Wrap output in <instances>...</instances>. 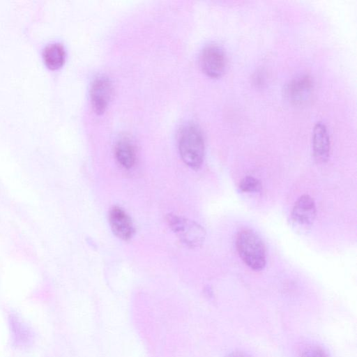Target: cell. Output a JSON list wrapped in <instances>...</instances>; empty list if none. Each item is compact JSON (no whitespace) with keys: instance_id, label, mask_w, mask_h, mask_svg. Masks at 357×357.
<instances>
[{"instance_id":"obj_6","label":"cell","mask_w":357,"mask_h":357,"mask_svg":"<svg viewBox=\"0 0 357 357\" xmlns=\"http://www.w3.org/2000/svg\"><path fill=\"white\" fill-rule=\"evenodd\" d=\"M109 222L111 229L119 238L130 240L135 234V227L130 217L121 207L115 206L109 212Z\"/></svg>"},{"instance_id":"obj_14","label":"cell","mask_w":357,"mask_h":357,"mask_svg":"<svg viewBox=\"0 0 357 357\" xmlns=\"http://www.w3.org/2000/svg\"><path fill=\"white\" fill-rule=\"evenodd\" d=\"M229 357H249V356H248L245 354L237 352V353H234V354H231Z\"/></svg>"},{"instance_id":"obj_3","label":"cell","mask_w":357,"mask_h":357,"mask_svg":"<svg viewBox=\"0 0 357 357\" xmlns=\"http://www.w3.org/2000/svg\"><path fill=\"white\" fill-rule=\"evenodd\" d=\"M166 221L182 243L190 248L200 247L204 242L206 231L197 222L174 214H168Z\"/></svg>"},{"instance_id":"obj_7","label":"cell","mask_w":357,"mask_h":357,"mask_svg":"<svg viewBox=\"0 0 357 357\" xmlns=\"http://www.w3.org/2000/svg\"><path fill=\"white\" fill-rule=\"evenodd\" d=\"M312 144L313 155L319 162L328 161L331 151V139L326 126L321 121L317 122L312 130Z\"/></svg>"},{"instance_id":"obj_4","label":"cell","mask_w":357,"mask_h":357,"mask_svg":"<svg viewBox=\"0 0 357 357\" xmlns=\"http://www.w3.org/2000/svg\"><path fill=\"white\" fill-rule=\"evenodd\" d=\"M202 71L211 78H218L225 72L227 56L223 49L216 44L206 45L199 56Z\"/></svg>"},{"instance_id":"obj_13","label":"cell","mask_w":357,"mask_h":357,"mask_svg":"<svg viewBox=\"0 0 357 357\" xmlns=\"http://www.w3.org/2000/svg\"><path fill=\"white\" fill-rule=\"evenodd\" d=\"M301 357H328L327 354L320 347H310L305 349Z\"/></svg>"},{"instance_id":"obj_12","label":"cell","mask_w":357,"mask_h":357,"mask_svg":"<svg viewBox=\"0 0 357 357\" xmlns=\"http://www.w3.org/2000/svg\"><path fill=\"white\" fill-rule=\"evenodd\" d=\"M239 189L244 192H258L261 190L262 185L257 178L248 176L240 182Z\"/></svg>"},{"instance_id":"obj_1","label":"cell","mask_w":357,"mask_h":357,"mask_svg":"<svg viewBox=\"0 0 357 357\" xmlns=\"http://www.w3.org/2000/svg\"><path fill=\"white\" fill-rule=\"evenodd\" d=\"M178 150L181 159L193 169H199L204 157V140L199 127L194 123H186L179 130Z\"/></svg>"},{"instance_id":"obj_2","label":"cell","mask_w":357,"mask_h":357,"mask_svg":"<svg viewBox=\"0 0 357 357\" xmlns=\"http://www.w3.org/2000/svg\"><path fill=\"white\" fill-rule=\"evenodd\" d=\"M236 247L243 261L251 269L261 271L265 267V245L255 231L251 229L241 231L236 237Z\"/></svg>"},{"instance_id":"obj_8","label":"cell","mask_w":357,"mask_h":357,"mask_svg":"<svg viewBox=\"0 0 357 357\" xmlns=\"http://www.w3.org/2000/svg\"><path fill=\"white\" fill-rule=\"evenodd\" d=\"M316 213V204L312 197L308 195H303L295 202L291 217L295 224L307 227L312 224Z\"/></svg>"},{"instance_id":"obj_9","label":"cell","mask_w":357,"mask_h":357,"mask_svg":"<svg viewBox=\"0 0 357 357\" xmlns=\"http://www.w3.org/2000/svg\"><path fill=\"white\" fill-rule=\"evenodd\" d=\"M314 87L311 77L307 75L298 76L291 79L286 87V95L296 105L302 104L310 96Z\"/></svg>"},{"instance_id":"obj_11","label":"cell","mask_w":357,"mask_h":357,"mask_svg":"<svg viewBox=\"0 0 357 357\" xmlns=\"http://www.w3.org/2000/svg\"><path fill=\"white\" fill-rule=\"evenodd\" d=\"M43 58L46 65L52 69L59 68L65 60V50L61 43L47 45L43 50Z\"/></svg>"},{"instance_id":"obj_5","label":"cell","mask_w":357,"mask_h":357,"mask_svg":"<svg viewBox=\"0 0 357 357\" xmlns=\"http://www.w3.org/2000/svg\"><path fill=\"white\" fill-rule=\"evenodd\" d=\"M112 84L105 76L96 77L90 88V98L92 107L97 114L105 112L112 94Z\"/></svg>"},{"instance_id":"obj_10","label":"cell","mask_w":357,"mask_h":357,"mask_svg":"<svg viewBox=\"0 0 357 357\" xmlns=\"http://www.w3.org/2000/svg\"><path fill=\"white\" fill-rule=\"evenodd\" d=\"M115 156L124 168L130 169L135 163L136 153L132 143L127 138L120 139L115 146Z\"/></svg>"}]
</instances>
